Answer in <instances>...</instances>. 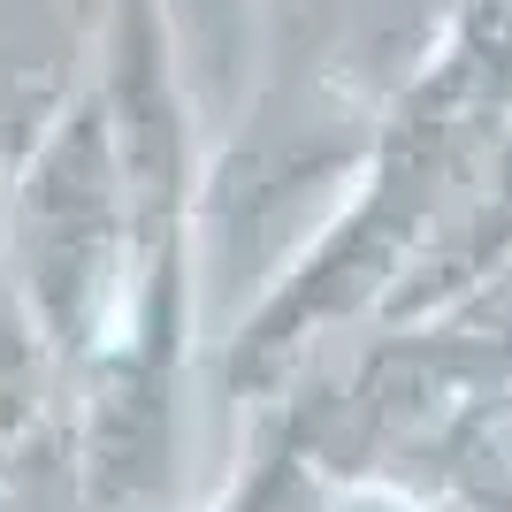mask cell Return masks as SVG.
Returning a JSON list of instances; mask_svg holds the SVG:
<instances>
[{
    "label": "cell",
    "instance_id": "1",
    "mask_svg": "<svg viewBox=\"0 0 512 512\" xmlns=\"http://www.w3.org/2000/svg\"><path fill=\"white\" fill-rule=\"evenodd\" d=\"M107 0H0V176L46 146V130L85 100V46Z\"/></svg>",
    "mask_w": 512,
    "mask_h": 512
}]
</instances>
